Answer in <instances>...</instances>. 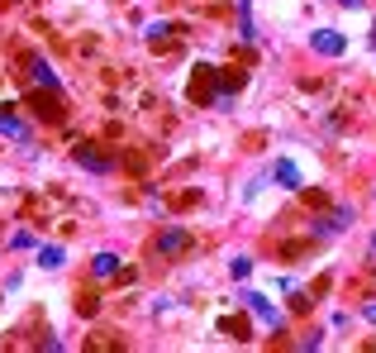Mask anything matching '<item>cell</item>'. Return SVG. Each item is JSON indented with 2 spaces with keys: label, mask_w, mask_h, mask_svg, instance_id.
<instances>
[{
  "label": "cell",
  "mask_w": 376,
  "mask_h": 353,
  "mask_svg": "<svg viewBox=\"0 0 376 353\" xmlns=\"http://www.w3.org/2000/svg\"><path fill=\"white\" fill-rule=\"evenodd\" d=\"M29 110H33L38 120H48V124H62V120H67V106H62V86H38V91L29 96Z\"/></svg>",
  "instance_id": "obj_1"
},
{
  "label": "cell",
  "mask_w": 376,
  "mask_h": 353,
  "mask_svg": "<svg viewBox=\"0 0 376 353\" xmlns=\"http://www.w3.org/2000/svg\"><path fill=\"white\" fill-rule=\"evenodd\" d=\"M186 96L195 101V106H215V96H219V72L210 67V62H195V72H190Z\"/></svg>",
  "instance_id": "obj_2"
},
{
  "label": "cell",
  "mask_w": 376,
  "mask_h": 353,
  "mask_svg": "<svg viewBox=\"0 0 376 353\" xmlns=\"http://www.w3.org/2000/svg\"><path fill=\"white\" fill-rule=\"evenodd\" d=\"M239 301H243V305H248V310H253V315H257L267 329H281V325H286V315H281V310H276L262 291H239Z\"/></svg>",
  "instance_id": "obj_3"
},
{
  "label": "cell",
  "mask_w": 376,
  "mask_h": 353,
  "mask_svg": "<svg viewBox=\"0 0 376 353\" xmlns=\"http://www.w3.org/2000/svg\"><path fill=\"white\" fill-rule=\"evenodd\" d=\"M310 48H315L319 57H338L343 48H348V38H343L338 29H315V34H310Z\"/></svg>",
  "instance_id": "obj_4"
},
{
  "label": "cell",
  "mask_w": 376,
  "mask_h": 353,
  "mask_svg": "<svg viewBox=\"0 0 376 353\" xmlns=\"http://www.w3.org/2000/svg\"><path fill=\"white\" fill-rule=\"evenodd\" d=\"M271 177H276V187H286V191H300V187H305V177H300V167L291 163V158H281V163L271 167Z\"/></svg>",
  "instance_id": "obj_5"
},
{
  "label": "cell",
  "mask_w": 376,
  "mask_h": 353,
  "mask_svg": "<svg viewBox=\"0 0 376 353\" xmlns=\"http://www.w3.org/2000/svg\"><path fill=\"white\" fill-rule=\"evenodd\" d=\"M72 158H77V163L86 167V172H110V167H114V163L105 158V153H96L91 143H77V153H72Z\"/></svg>",
  "instance_id": "obj_6"
},
{
  "label": "cell",
  "mask_w": 376,
  "mask_h": 353,
  "mask_svg": "<svg viewBox=\"0 0 376 353\" xmlns=\"http://www.w3.org/2000/svg\"><path fill=\"white\" fill-rule=\"evenodd\" d=\"M0 134H5V138H15V143H29V129H24V120H20V115H15L10 106L0 110Z\"/></svg>",
  "instance_id": "obj_7"
},
{
  "label": "cell",
  "mask_w": 376,
  "mask_h": 353,
  "mask_svg": "<svg viewBox=\"0 0 376 353\" xmlns=\"http://www.w3.org/2000/svg\"><path fill=\"white\" fill-rule=\"evenodd\" d=\"M153 248H158V253H186L190 234H186V229H167V234H158V244H153Z\"/></svg>",
  "instance_id": "obj_8"
},
{
  "label": "cell",
  "mask_w": 376,
  "mask_h": 353,
  "mask_svg": "<svg viewBox=\"0 0 376 353\" xmlns=\"http://www.w3.org/2000/svg\"><path fill=\"white\" fill-rule=\"evenodd\" d=\"M62 258H67V253H62L57 244H43V248H38V268H62Z\"/></svg>",
  "instance_id": "obj_9"
},
{
  "label": "cell",
  "mask_w": 376,
  "mask_h": 353,
  "mask_svg": "<svg viewBox=\"0 0 376 353\" xmlns=\"http://www.w3.org/2000/svg\"><path fill=\"white\" fill-rule=\"evenodd\" d=\"M91 268H96V277H114V272H119V258H114V253H96Z\"/></svg>",
  "instance_id": "obj_10"
},
{
  "label": "cell",
  "mask_w": 376,
  "mask_h": 353,
  "mask_svg": "<svg viewBox=\"0 0 376 353\" xmlns=\"http://www.w3.org/2000/svg\"><path fill=\"white\" fill-rule=\"evenodd\" d=\"M219 334H229V339H248V320H219Z\"/></svg>",
  "instance_id": "obj_11"
},
{
  "label": "cell",
  "mask_w": 376,
  "mask_h": 353,
  "mask_svg": "<svg viewBox=\"0 0 376 353\" xmlns=\"http://www.w3.org/2000/svg\"><path fill=\"white\" fill-rule=\"evenodd\" d=\"M33 82L38 86H57V72L48 67V62H33Z\"/></svg>",
  "instance_id": "obj_12"
},
{
  "label": "cell",
  "mask_w": 376,
  "mask_h": 353,
  "mask_svg": "<svg viewBox=\"0 0 376 353\" xmlns=\"http://www.w3.org/2000/svg\"><path fill=\"white\" fill-rule=\"evenodd\" d=\"M100 310V301L96 296H77V315H96Z\"/></svg>",
  "instance_id": "obj_13"
},
{
  "label": "cell",
  "mask_w": 376,
  "mask_h": 353,
  "mask_svg": "<svg viewBox=\"0 0 376 353\" xmlns=\"http://www.w3.org/2000/svg\"><path fill=\"white\" fill-rule=\"evenodd\" d=\"M229 272H234V282H243V277L253 272V263H248V258H234V263H229Z\"/></svg>",
  "instance_id": "obj_14"
},
{
  "label": "cell",
  "mask_w": 376,
  "mask_h": 353,
  "mask_svg": "<svg viewBox=\"0 0 376 353\" xmlns=\"http://www.w3.org/2000/svg\"><path fill=\"white\" fill-rule=\"evenodd\" d=\"M267 182H271V177H253V182H248V191H243V196H248V201H253V196H257V191L267 187Z\"/></svg>",
  "instance_id": "obj_15"
},
{
  "label": "cell",
  "mask_w": 376,
  "mask_h": 353,
  "mask_svg": "<svg viewBox=\"0 0 376 353\" xmlns=\"http://www.w3.org/2000/svg\"><path fill=\"white\" fill-rule=\"evenodd\" d=\"M367 320H372V325H376V301H372V305H367Z\"/></svg>",
  "instance_id": "obj_16"
},
{
  "label": "cell",
  "mask_w": 376,
  "mask_h": 353,
  "mask_svg": "<svg viewBox=\"0 0 376 353\" xmlns=\"http://www.w3.org/2000/svg\"><path fill=\"white\" fill-rule=\"evenodd\" d=\"M338 5H348V10H357V5H362V0H338Z\"/></svg>",
  "instance_id": "obj_17"
},
{
  "label": "cell",
  "mask_w": 376,
  "mask_h": 353,
  "mask_svg": "<svg viewBox=\"0 0 376 353\" xmlns=\"http://www.w3.org/2000/svg\"><path fill=\"white\" fill-rule=\"evenodd\" d=\"M372 248H376V244H372Z\"/></svg>",
  "instance_id": "obj_18"
}]
</instances>
